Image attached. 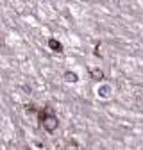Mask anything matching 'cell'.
<instances>
[{
	"label": "cell",
	"mask_w": 143,
	"mask_h": 150,
	"mask_svg": "<svg viewBox=\"0 0 143 150\" xmlns=\"http://www.w3.org/2000/svg\"><path fill=\"white\" fill-rule=\"evenodd\" d=\"M91 77H93L95 81H100V79H104V73H102L100 70H91Z\"/></svg>",
	"instance_id": "277c9868"
},
{
	"label": "cell",
	"mask_w": 143,
	"mask_h": 150,
	"mask_svg": "<svg viewBox=\"0 0 143 150\" xmlns=\"http://www.w3.org/2000/svg\"><path fill=\"white\" fill-rule=\"evenodd\" d=\"M40 122H41V127L47 130V132H54L57 129V118L52 115V112H41L40 115Z\"/></svg>",
	"instance_id": "6da1fadb"
},
{
	"label": "cell",
	"mask_w": 143,
	"mask_h": 150,
	"mask_svg": "<svg viewBox=\"0 0 143 150\" xmlns=\"http://www.w3.org/2000/svg\"><path fill=\"white\" fill-rule=\"evenodd\" d=\"M48 47H50L54 52H63V45H61L57 40H54V38H52V40H48Z\"/></svg>",
	"instance_id": "7a4b0ae2"
},
{
	"label": "cell",
	"mask_w": 143,
	"mask_h": 150,
	"mask_svg": "<svg viewBox=\"0 0 143 150\" xmlns=\"http://www.w3.org/2000/svg\"><path fill=\"white\" fill-rule=\"evenodd\" d=\"M64 79L68 81V82H77L79 79H77V73H74V71H66L64 73Z\"/></svg>",
	"instance_id": "3957f363"
}]
</instances>
